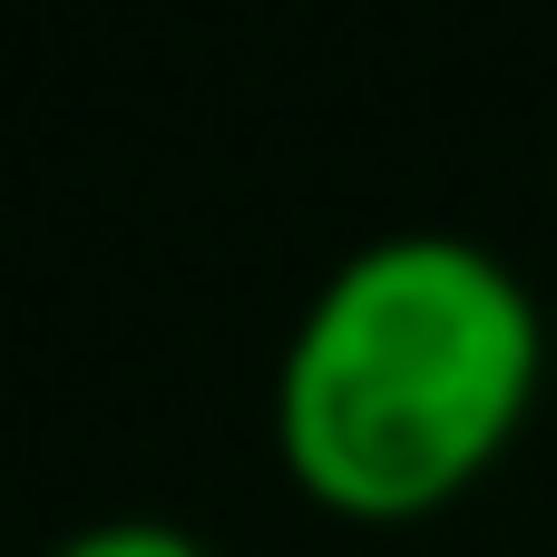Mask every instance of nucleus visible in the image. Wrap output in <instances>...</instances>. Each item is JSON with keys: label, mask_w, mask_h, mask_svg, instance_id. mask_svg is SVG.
<instances>
[{"label": "nucleus", "mask_w": 557, "mask_h": 557, "mask_svg": "<svg viewBox=\"0 0 557 557\" xmlns=\"http://www.w3.org/2000/svg\"><path fill=\"white\" fill-rule=\"evenodd\" d=\"M49 557H215V548L196 529H176V519H98V529L59 539Z\"/></svg>", "instance_id": "nucleus-2"}, {"label": "nucleus", "mask_w": 557, "mask_h": 557, "mask_svg": "<svg viewBox=\"0 0 557 557\" xmlns=\"http://www.w3.org/2000/svg\"><path fill=\"white\" fill-rule=\"evenodd\" d=\"M548 382L519 264L450 225L352 245L284 333L274 460L333 519H431L499 470Z\"/></svg>", "instance_id": "nucleus-1"}]
</instances>
